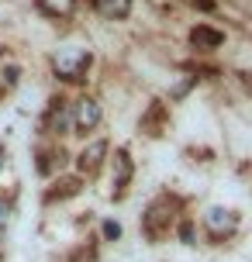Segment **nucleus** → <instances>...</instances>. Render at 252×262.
<instances>
[{
    "label": "nucleus",
    "instance_id": "6",
    "mask_svg": "<svg viewBox=\"0 0 252 262\" xmlns=\"http://www.w3.org/2000/svg\"><path fill=\"white\" fill-rule=\"evenodd\" d=\"M100 121H104V111L97 104V97H87V93H83L80 100L73 104V131L87 138L90 131L100 128Z\"/></svg>",
    "mask_w": 252,
    "mask_h": 262
},
{
    "label": "nucleus",
    "instance_id": "3",
    "mask_svg": "<svg viewBox=\"0 0 252 262\" xmlns=\"http://www.w3.org/2000/svg\"><path fill=\"white\" fill-rule=\"evenodd\" d=\"M239 221H242L239 210H232V207H207V210H204V217H200V231H204V238H207L211 245H225V242L235 238Z\"/></svg>",
    "mask_w": 252,
    "mask_h": 262
},
{
    "label": "nucleus",
    "instance_id": "18",
    "mask_svg": "<svg viewBox=\"0 0 252 262\" xmlns=\"http://www.w3.org/2000/svg\"><path fill=\"white\" fill-rule=\"evenodd\" d=\"M4 162H7V145L0 142V169H4Z\"/></svg>",
    "mask_w": 252,
    "mask_h": 262
},
{
    "label": "nucleus",
    "instance_id": "13",
    "mask_svg": "<svg viewBox=\"0 0 252 262\" xmlns=\"http://www.w3.org/2000/svg\"><path fill=\"white\" fill-rule=\"evenodd\" d=\"M93 11L107 17V21H124L128 14H132V0H90Z\"/></svg>",
    "mask_w": 252,
    "mask_h": 262
},
{
    "label": "nucleus",
    "instance_id": "11",
    "mask_svg": "<svg viewBox=\"0 0 252 262\" xmlns=\"http://www.w3.org/2000/svg\"><path fill=\"white\" fill-rule=\"evenodd\" d=\"M190 45H194L197 52H214V49L225 45V31H218V28H211V25H194L190 28Z\"/></svg>",
    "mask_w": 252,
    "mask_h": 262
},
{
    "label": "nucleus",
    "instance_id": "12",
    "mask_svg": "<svg viewBox=\"0 0 252 262\" xmlns=\"http://www.w3.org/2000/svg\"><path fill=\"white\" fill-rule=\"evenodd\" d=\"M76 4H80V0H35L38 14L52 17V21H66V17H73Z\"/></svg>",
    "mask_w": 252,
    "mask_h": 262
},
{
    "label": "nucleus",
    "instance_id": "5",
    "mask_svg": "<svg viewBox=\"0 0 252 262\" xmlns=\"http://www.w3.org/2000/svg\"><path fill=\"white\" fill-rule=\"evenodd\" d=\"M132 180H135V159L121 145V148H114V156H111V200L114 204H121L124 196L132 193Z\"/></svg>",
    "mask_w": 252,
    "mask_h": 262
},
{
    "label": "nucleus",
    "instance_id": "17",
    "mask_svg": "<svg viewBox=\"0 0 252 262\" xmlns=\"http://www.w3.org/2000/svg\"><path fill=\"white\" fill-rule=\"evenodd\" d=\"M7 214H11V204H7V200H4V196H0V224L7 221Z\"/></svg>",
    "mask_w": 252,
    "mask_h": 262
},
{
    "label": "nucleus",
    "instance_id": "14",
    "mask_svg": "<svg viewBox=\"0 0 252 262\" xmlns=\"http://www.w3.org/2000/svg\"><path fill=\"white\" fill-rule=\"evenodd\" d=\"M97 259H100V245H97V238H87V242H76L62 262H97Z\"/></svg>",
    "mask_w": 252,
    "mask_h": 262
},
{
    "label": "nucleus",
    "instance_id": "16",
    "mask_svg": "<svg viewBox=\"0 0 252 262\" xmlns=\"http://www.w3.org/2000/svg\"><path fill=\"white\" fill-rule=\"evenodd\" d=\"M186 4H190V7H197V11H214V7H218L214 0H186Z\"/></svg>",
    "mask_w": 252,
    "mask_h": 262
},
{
    "label": "nucleus",
    "instance_id": "7",
    "mask_svg": "<svg viewBox=\"0 0 252 262\" xmlns=\"http://www.w3.org/2000/svg\"><path fill=\"white\" fill-rule=\"evenodd\" d=\"M62 162H66L62 142H55V138L38 142V148H35V172L38 176H55V172L62 169Z\"/></svg>",
    "mask_w": 252,
    "mask_h": 262
},
{
    "label": "nucleus",
    "instance_id": "4",
    "mask_svg": "<svg viewBox=\"0 0 252 262\" xmlns=\"http://www.w3.org/2000/svg\"><path fill=\"white\" fill-rule=\"evenodd\" d=\"M69 128H73V104H69L62 93L59 97H49L45 114L38 118V135L59 142V135H69Z\"/></svg>",
    "mask_w": 252,
    "mask_h": 262
},
{
    "label": "nucleus",
    "instance_id": "20",
    "mask_svg": "<svg viewBox=\"0 0 252 262\" xmlns=\"http://www.w3.org/2000/svg\"><path fill=\"white\" fill-rule=\"evenodd\" d=\"M0 262H7V259H4V252H0Z\"/></svg>",
    "mask_w": 252,
    "mask_h": 262
},
{
    "label": "nucleus",
    "instance_id": "8",
    "mask_svg": "<svg viewBox=\"0 0 252 262\" xmlns=\"http://www.w3.org/2000/svg\"><path fill=\"white\" fill-rule=\"evenodd\" d=\"M138 131H142L145 138H162V135L170 131V104H166V100H152V104L142 111V118H138Z\"/></svg>",
    "mask_w": 252,
    "mask_h": 262
},
{
    "label": "nucleus",
    "instance_id": "10",
    "mask_svg": "<svg viewBox=\"0 0 252 262\" xmlns=\"http://www.w3.org/2000/svg\"><path fill=\"white\" fill-rule=\"evenodd\" d=\"M83 176H59V180H52V186L41 193V204L49 207V204H62V200H69V196H76L83 190Z\"/></svg>",
    "mask_w": 252,
    "mask_h": 262
},
{
    "label": "nucleus",
    "instance_id": "1",
    "mask_svg": "<svg viewBox=\"0 0 252 262\" xmlns=\"http://www.w3.org/2000/svg\"><path fill=\"white\" fill-rule=\"evenodd\" d=\"M186 204H190V200H186L183 193H173V190H162V193H156L149 200L145 214H142V224H138L149 245H162V242L170 238V231L186 217L183 214Z\"/></svg>",
    "mask_w": 252,
    "mask_h": 262
},
{
    "label": "nucleus",
    "instance_id": "15",
    "mask_svg": "<svg viewBox=\"0 0 252 262\" xmlns=\"http://www.w3.org/2000/svg\"><path fill=\"white\" fill-rule=\"evenodd\" d=\"M104 238L107 242H118L121 238V224L118 221H104Z\"/></svg>",
    "mask_w": 252,
    "mask_h": 262
},
{
    "label": "nucleus",
    "instance_id": "19",
    "mask_svg": "<svg viewBox=\"0 0 252 262\" xmlns=\"http://www.w3.org/2000/svg\"><path fill=\"white\" fill-rule=\"evenodd\" d=\"M242 83H245V86H249V93H252V76H249V73H242Z\"/></svg>",
    "mask_w": 252,
    "mask_h": 262
},
{
    "label": "nucleus",
    "instance_id": "2",
    "mask_svg": "<svg viewBox=\"0 0 252 262\" xmlns=\"http://www.w3.org/2000/svg\"><path fill=\"white\" fill-rule=\"evenodd\" d=\"M90 66H93V52L90 49L69 45V49H59V52L52 55V76L62 79V83H87Z\"/></svg>",
    "mask_w": 252,
    "mask_h": 262
},
{
    "label": "nucleus",
    "instance_id": "9",
    "mask_svg": "<svg viewBox=\"0 0 252 262\" xmlns=\"http://www.w3.org/2000/svg\"><path fill=\"white\" fill-rule=\"evenodd\" d=\"M107 152H111V142H107V138H97V142H90L80 156H76V169H80L83 180H97V176H100Z\"/></svg>",
    "mask_w": 252,
    "mask_h": 262
}]
</instances>
